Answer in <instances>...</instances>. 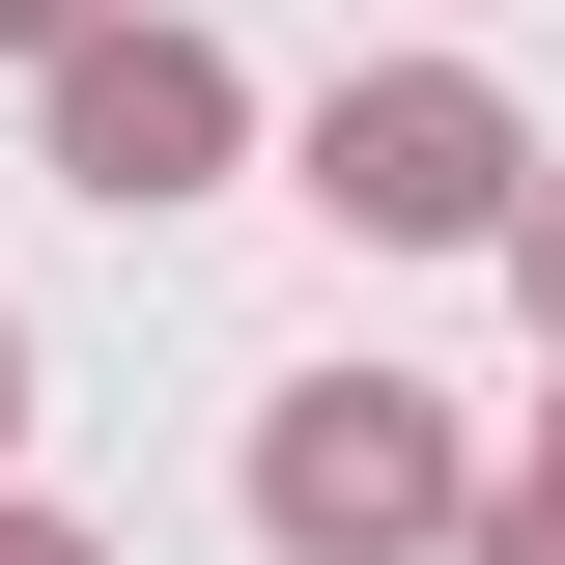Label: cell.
I'll return each instance as SVG.
<instances>
[{
  "instance_id": "cell-8",
  "label": "cell",
  "mask_w": 565,
  "mask_h": 565,
  "mask_svg": "<svg viewBox=\"0 0 565 565\" xmlns=\"http://www.w3.org/2000/svg\"><path fill=\"white\" fill-rule=\"evenodd\" d=\"M0 452H29V311H0Z\"/></svg>"
},
{
  "instance_id": "cell-7",
  "label": "cell",
  "mask_w": 565,
  "mask_h": 565,
  "mask_svg": "<svg viewBox=\"0 0 565 565\" xmlns=\"http://www.w3.org/2000/svg\"><path fill=\"white\" fill-rule=\"evenodd\" d=\"M57 29H114V0H0V57H57Z\"/></svg>"
},
{
  "instance_id": "cell-2",
  "label": "cell",
  "mask_w": 565,
  "mask_h": 565,
  "mask_svg": "<svg viewBox=\"0 0 565 565\" xmlns=\"http://www.w3.org/2000/svg\"><path fill=\"white\" fill-rule=\"evenodd\" d=\"M311 226H340V255H509V226H537V114H509L481 57H367L340 114H311Z\"/></svg>"
},
{
  "instance_id": "cell-3",
  "label": "cell",
  "mask_w": 565,
  "mask_h": 565,
  "mask_svg": "<svg viewBox=\"0 0 565 565\" xmlns=\"http://www.w3.org/2000/svg\"><path fill=\"white\" fill-rule=\"evenodd\" d=\"M226 141H255V85H226V29H170V0H114V29H57V57H29V170H85L114 226L226 199Z\"/></svg>"
},
{
  "instance_id": "cell-9",
  "label": "cell",
  "mask_w": 565,
  "mask_h": 565,
  "mask_svg": "<svg viewBox=\"0 0 565 565\" xmlns=\"http://www.w3.org/2000/svg\"><path fill=\"white\" fill-rule=\"evenodd\" d=\"M537 481H565V396H537Z\"/></svg>"
},
{
  "instance_id": "cell-4",
  "label": "cell",
  "mask_w": 565,
  "mask_h": 565,
  "mask_svg": "<svg viewBox=\"0 0 565 565\" xmlns=\"http://www.w3.org/2000/svg\"><path fill=\"white\" fill-rule=\"evenodd\" d=\"M452 565H565V481H481V537H452Z\"/></svg>"
},
{
  "instance_id": "cell-5",
  "label": "cell",
  "mask_w": 565,
  "mask_h": 565,
  "mask_svg": "<svg viewBox=\"0 0 565 565\" xmlns=\"http://www.w3.org/2000/svg\"><path fill=\"white\" fill-rule=\"evenodd\" d=\"M0 565H114V537H85V509H29V481H0Z\"/></svg>"
},
{
  "instance_id": "cell-6",
  "label": "cell",
  "mask_w": 565,
  "mask_h": 565,
  "mask_svg": "<svg viewBox=\"0 0 565 565\" xmlns=\"http://www.w3.org/2000/svg\"><path fill=\"white\" fill-rule=\"evenodd\" d=\"M509 282H537V340H565V170H537V226H509Z\"/></svg>"
},
{
  "instance_id": "cell-1",
  "label": "cell",
  "mask_w": 565,
  "mask_h": 565,
  "mask_svg": "<svg viewBox=\"0 0 565 565\" xmlns=\"http://www.w3.org/2000/svg\"><path fill=\"white\" fill-rule=\"evenodd\" d=\"M255 537L282 565H452V537H481L452 396H424V367H282V396H255Z\"/></svg>"
}]
</instances>
